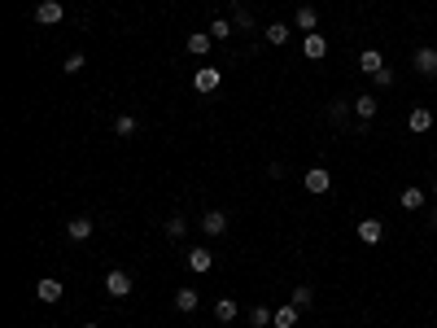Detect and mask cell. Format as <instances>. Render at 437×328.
Listing matches in <instances>:
<instances>
[{
	"mask_svg": "<svg viewBox=\"0 0 437 328\" xmlns=\"http://www.w3.org/2000/svg\"><path fill=\"white\" fill-rule=\"evenodd\" d=\"M411 66H415V75H424V79H437V48H433V44H424V48H415V57H411Z\"/></svg>",
	"mask_w": 437,
	"mask_h": 328,
	"instance_id": "6da1fadb",
	"label": "cell"
},
{
	"mask_svg": "<svg viewBox=\"0 0 437 328\" xmlns=\"http://www.w3.org/2000/svg\"><path fill=\"white\" fill-rule=\"evenodd\" d=\"M219 84H223V75L215 70V66H197V75H192V88H197L201 96H210V92H219Z\"/></svg>",
	"mask_w": 437,
	"mask_h": 328,
	"instance_id": "7a4b0ae2",
	"label": "cell"
},
{
	"mask_svg": "<svg viewBox=\"0 0 437 328\" xmlns=\"http://www.w3.org/2000/svg\"><path fill=\"white\" fill-rule=\"evenodd\" d=\"M328 188H332V171H328V167H306V193L323 197Z\"/></svg>",
	"mask_w": 437,
	"mask_h": 328,
	"instance_id": "3957f363",
	"label": "cell"
},
{
	"mask_svg": "<svg viewBox=\"0 0 437 328\" xmlns=\"http://www.w3.org/2000/svg\"><path fill=\"white\" fill-rule=\"evenodd\" d=\"M61 13H66V9H61V0H40V5H36V22L40 27H57Z\"/></svg>",
	"mask_w": 437,
	"mask_h": 328,
	"instance_id": "277c9868",
	"label": "cell"
},
{
	"mask_svg": "<svg viewBox=\"0 0 437 328\" xmlns=\"http://www.w3.org/2000/svg\"><path fill=\"white\" fill-rule=\"evenodd\" d=\"M105 293L109 298H127V293H132V271H109L105 276Z\"/></svg>",
	"mask_w": 437,
	"mask_h": 328,
	"instance_id": "5b68a950",
	"label": "cell"
},
{
	"mask_svg": "<svg viewBox=\"0 0 437 328\" xmlns=\"http://www.w3.org/2000/svg\"><path fill=\"white\" fill-rule=\"evenodd\" d=\"M302 57H311V61H323V57H328V40H323L319 31H311V36L302 40Z\"/></svg>",
	"mask_w": 437,
	"mask_h": 328,
	"instance_id": "8992f818",
	"label": "cell"
},
{
	"mask_svg": "<svg viewBox=\"0 0 437 328\" xmlns=\"http://www.w3.org/2000/svg\"><path fill=\"white\" fill-rule=\"evenodd\" d=\"M201 232L206 237H223L228 232V215H223V210H206L201 215Z\"/></svg>",
	"mask_w": 437,
	"mask_h": 328,
	"instance_id": "52a82bcc",
	"label": "cell"
},
{
	"mask_svg": "<svg viewBox=\"0 0 437 328\" xmlns=\"http://www.w3.org/2000/svg\"><path fill=\"white\" fill-rule=\"evenodd\" d=\"M376 110H381L376 92H359V96H354V114H359L363 123H371V119H376Z\"/></svg>",
	"mask_w": 437,
	"mask_h": 328,
	"instance_id": "ba28073f",
	"label": "cell"
},
{
	"mask_svg": "<svg viewBox=\"0 0 437 328\" xmlns=\"http://www.w3.org/2000/svg\"><path fill=\"white\" fill-rule=\"evenodd\" d=\"M359 241H363V245H381V241H385V223H381V219H363V223H359Z\"/></svg>",
	"mask_w": 437,
	"mask_h": 328,
	"instance_id": "9c48e42d",
	"label": "cell"
},
{
	"mask_svg": "<svg viewBox=\"0 0 437 328\" xmlns=\"http://www.w3.org/2000/svg\"><path fill=\"white\" fill-rule=\"evenodd\" d=\"M88 237H92V219H88V215H79V219L66 223V241L79 245V241H88Z\"/></svg>",
	"mask_w": 437,
	"mask_h": 328,
	"instance_id": "30bf717a",
	"label": "cell"
},
{
	"mask_svg": "<svg viewBox=\"0 0 437 328\" xmlns=\"http://www.w3.org/2000/svg\"><path fill=\"white\" fill-rule=\"evenodd\" d=\"M293 27H298V31H302V36H311V31H315V27H319V13H315V9H311V5H302V9H298V13H293Z\"/></svg>",
	"mask_w": 437,
	"mask_h": 328,
	"instance_id": "8fae6325",
	"label": "cell"
},
{
	"mask_svg": "<svg viewBox=\"0 0 437 328\" xmlns=\"http://www.w3.org/2000/svg\"><path fill=\"white\" fill-rule=\"evenodd\" d=\"M36 293H40V302H61V281L57 276H44V281L36 285Z\"/></svg>",
	"mask_w": 437,
	"mask_h": 328,
	"instance_id": "7c38bea8",
	"label": "cell"
},
{
	"mask_svg": "<svg viewBox=\"0 0 437 328\" xmlns=\"http://www.w3.org/2000/svg\"><path fill=\"white\" fill-rule=\"evenodd\" d=\"M210 44H215V36H210V31H192V36H188V53H192V57H206Z\"/></svg>",
	"mask_w": 437,
	"mask_h": 328,
	"instance_id": "4fadbf2b",
	"label": "cell"
},
{
	"mask_svg": "<svg viewBox=\"0 0 437 328\" xmlns=\"http://www.w3.org/2000/svg\"><path fill=\"white\" fill-rule=\"evenodd\" d=\"M359 70H363V75H376V70H385V57L376 53V48H363V53H359Z\"/></svg>",
	"mask_w": 437,
	"mask_h": 328,
	"instance_id": "5bb4252c",
	"label": "cell"
},
{
	"mask_svg": "<svg viewBox=\"0 0 437 328\" xmlns=\"http://www.w3.org/2000/svg\"><path fill=\"white\" fill-rule=\"evenodd\" d=\"M302 311L298 306H276V320H271V328H298Z\"/></svg>",
	"mask_w": 437,
	"mask_h": 328,
	"instance_id": "9a60e30c",
	"label": "cell"
},
{
	"mask_svg": "<svg viewBox=\"0 0 437 328\" xmlns=\"http://www.w3.org/2000/svg\"><path fill=\"white\" fill-rule=\"evenodd\" d=\"M188 267H192V271H210V267H215V254L197 245V250H188Z\"/></svg>",
	"mask_w": 437,
	"mask_h": 328,
	"instance_id": "2e32d148",
	"label": "cell"
},
{
	"mask_svg": "<svg viewBox=\"0 0 437 328\" xmlns=\"http://www.w3.org/2000/svg\"><path fill=\"white\" fill-rule=\"evenodd\" d=\"M136 131H140V123L132 119V114H118V119H114V136H123V140H132V136H136Z\"/></svg>",
	"mask_w": 437,
	"mask_h": 328,
	"instance_id": "e0dca14e",
	"label": "cell"
},
{
	"mask_svg": "<svg viewBox=\"0 0 437 328\" xmlns=\"http://www.w3.org/2000/svg\"><path fill=\"white\" fill-rule=\"evenodd\" d=\"M289 31H293V27H289V22H271V27H267V44H271V48H280V44H289Z\"/></svg>",
	"mask_w": 437,
	"mask_h": 328,
	"instance_id": "ac0fdd59",
	"label": "cell"
},
{
	"mask_svg": "<svg viewBox=\"0 0 437 328\" xmlns=\"http://www.w3.org/2000/svg\"><path fill=\"white\" fill-rule=\"evenodd\" d=\"M407 123H411V131H429V127H433V110H424V105H415Z\"/></svg>",
	"mask_w": 437,
	"mask_h": 328,
	"instance_id": "d6986e66",
	"label": "cell"
},
{
	"mask_svg": "<svg viewBox=\"0 0 437 328\" xmlns=\"http://www.w3.org/2000/svg\"><path fill=\"white\" fill-rule=\"evenodd\" d=\"M175 311L192 315V311H197V289H180V293H175Z\"/></svg>",
	"mask_w": 437,
	"mask_h": 328,
	"instance_id": "ffe728a7",
	"label": "cell"
},
{
	"mask_svg": "<svg viewBox=\"0 0 437 328\" xmlns=\"http://www.w3.org/2000/svg\"><path fill=\"white\" fill-rule=\"evenodd\" d=\"M215 320H219V324H232V320H236V302H232V298H219V302H215Z\"/></svg>",
	"mask_w": 437,
	"mask_h": 328,
	"instance_id": "44dd1931",
	"label": "cell"
},
{
	"mask_svg": "<svg viewBox=\"0 0 437 328\" xmlns=\"http://www.w3.org/2000/svg\"><path fill=\"white\" fill-rule=\"evenodd\" d=\"M398 206H402V210H420V206H424V193H420V188H402Z\"/></svg>",
	"mask_w": 437,
	"mask_h": 328,
	"instance_id": "7402d4cb",
	"label": "cell"
},
{
	"mask_svg": "<svg viewBox=\"0 0 437 328\" xmlns=\"http://www.w3.org/2000/svg\"><path fill=\"white\" fill-rule=\"evenodd\" d=\"M271 320H276V311H271V306H250V324L254 328H267Z\"/></svg>",
	"mask_w": 437,
	"mask_h": 328,
	"instance_id": "603a6c76",
	"label": "cell"
},
{
	"mask_svg": "<svg viewBox=\"0 0 437 328\" xmlns=\"http://www.w3.org/2000/svg\"><path fill=\"white\" fill-rule=\"evenodd\" d=\"M206 31H210V36H215V40H228V36H232V31H236V27H232L228 18H215V22H210Z\"/></svg>",
	"mask_w": 437,
	"mask_h": 328,
	"instance_id": "cb8c5ba5",
	"label": "cell"
},
{
	"mask_svg": "<svg viewBox=\"0 0 437 328\" xmlns=\"http://www.w3.org/2000/svg\"><path fill=\"white\" fill-rule=\"evenodd\" d=\"M184 232H188V223H184V215H171V219H167V237H171V241H180Z\"/></svg>",
	"mask_w": 437,
	"mask_h": 328,
	"instance_id": "d4e9b609",
	"label": "cell"
},
{
	"mask_svg": "<svg viewBox=\"0 0 437 328\" xmlns=\"http://www.w3.org/2000/svg\"><path fill=\"white\" fill-rule=\"evenodd\" d=\"M311 302H315V293H311V285H298V289H293V306H298V311H306V306H311Z\"/></svg>",
	"mask_w": 437,
	"mask_h": 328,
	"instance_id": "484cf974",
	"label": "cell"
},
{
	"mask_svg": "<svg viewBox=\"0 0 437 328\" xmlns=\"http://www.w3.org/2000/svg\"><path fill=\"white\" fill-rule=\"evenodd\" d=\"M84 66H88V57H84V53H70L66 61H61V70H66V75H79Z\"/></svg>",
	"mask_w": 437,
	"mask_h": 328,
	"instance_id": "4316f807",
	"label": "cell"
},
{
	"mask_svg": "<svg viewBox=\"0 0 437 328\" xmlns=\"http://www.w3.org/2000/svg\"><path fill=\"white\" fill-rule=\"evenodd\" d=\"M346 110H350L346 101H332V105H328V119H332V123H346Z\"/></svg>",
	"mask_w": 437,
	"mask_h": 328,
	"instance_id": "83f0119b",
	"label": "cell"
},
{
	"mask_svg": "<svg viewBox=\"0 0 437 328\" xmlns=\"http://www.w3.org/2000/svg\"><path fill=\"white\" fill-rule=\"evenodd\" d=\"M232 27H236V31H250V27H254V18H250V9H236V18H232Z\"/></svg>",
	"mask_w": 437,
	"mask_h": 328,
	"instance_id": "f1b7e54d",
	"label": "cell"
},
{
	"mask_svg": "<svg viewBox=\"0 0 437 328\" xmlns=\"http://www.w3.org/2000/svg\"><path fill=\"white\" fill-rule=\"evenodd\" d=\"M371 79H376V88H394V70H390V66H385V70H376Z\"/></svg>",
	"mask_w": 437,
	"mask_h": 328,
	"instance_id": "f546056e",
	"label": "cell"
},
{
	"mask_svg": "<svg viewBox=\"0 0 437 328\" xmlns=\"http://www.w3.org/2000/svg\"><path fill=\"white\" fill-rule=\"evenodd\" d=\"M429 219H433V228H437V206H433V215H429Z\"/></svg>",
	"mask_w": 437,
	"mask_h": 328,
	"instance_id": "4dcf8cb0",
	"label": "cell"
},
{
	"mask_svg": "<svg viewBox=\"0 0 437 328\" xmlns=\"http://www.w3.org/2000/svg\"><path fill=\"white\" fill-rule=\"evenodd\" d=\"M84 328H101V324H84Z\"/></svg>",
	"mask_w": 437,
	"mask_h": 328,
	"instance_id": "1f68e13d",
	"label": "cell"
},
{
	"mask_svg": "<svg viewBox=\"0 0 437 328\" xmlns=\"http://www.w3.org/2000/svg\"><path fill=\"white\" fill-rule=\"evenodd\" d=\"M433 197H437V179H433Z\"/></svg>",
	"mask_w": 437,
	"mask_h": 328,
	"instance_id": "d6a6232c",
	"label": "cell"
},
{
	"mask_svg": "<svg viewBox=\"0 0 437 328\" xmlns=\"http://www.w3.org/2000/svg\"><path fill=\"white\" fill-rule=\"evenodd\" d=\"M433 144H437V140H433Z\"/></svg>",
	"mask_w": 437,
	"mask_h": 328,
	"instance_id": "836d02e7",
	"label": "cell"
},
{
	"mask_svg": "<svg viewBox=\"0 0 437 328\" xmlns=\"http://www.w3.org/2000/svg\"><path fill=\"white\" fill-rule=\"evenodd\" d=\"M53 328H57V324H53Z\"/></svg>",
	"mask_w": 437,
	"mask_h": 328,
	"instance_id": "e575fe53",
	"label": "cell"
}]
</instances>
